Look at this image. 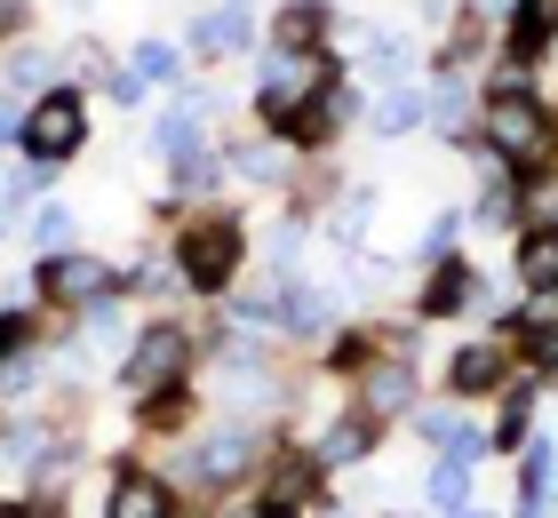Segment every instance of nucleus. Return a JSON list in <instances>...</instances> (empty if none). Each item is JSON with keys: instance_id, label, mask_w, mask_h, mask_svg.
Listing matches in <instances>:
<instances>
[{"instance_id": "38", "label": "nucleus", "mask_w": 558, "mask_h": 518, "mask_svg": "<svg viewBox=\"0 0 558 518\" xmlns=\"http://www.w3.org/2000/svg\"><path fill=\"white\" fill-rule=\"evenodd\" d=\"M454 518H487V510H454Z\"/></svg>"}, {"instance_id": "26", "label": "nucleus", "mask_w": 558, "mask_h": 518, "mask_svg": "<svg viewBox=\"0 0 558 518\" xmlns=\"http://www.w3.org/2000/svg\"><path fill=\"white\" fill-rule=\"evenodd\" d=\"M463 120H471V112H463V88L447 81V88H439V128H447V136H463Z\"/></svg>"}, {"instance_id": "4", "label": "nucleus", "mask_w": 558, "mask_h": 518, "mask_svg": "<svg viewBox=\"0 0 558 518\" xmlns=\"http://www.w3.org/2000/svg\"><path fill=\"white\" fill-rule=\"evenodd\" d=\"M232 272H240V231L223 224V216L216 224H192L184 231V279L216 296V288H232Z\"/></svg>"}, {"instance_id": "27", "label": "nucleus", "mask_w": 558, "mask_h": 518, "mask_svg": "<svg viewBox=\"0 0 558 518\" xmlns=\"http://www.w3.org/2000/svg\"><path fill=\"white\" fill-rule=\"evenodd\" d=\"M519 486H526V495H543V486H550V447H526V471H519Z\"/></svg>"}, {"instance_id": "18", "label": "nucleus", "mask_w": 558, "mask_h": 518, "mask_svg": "<svg viewBox=\"0 0 558 518\" xmlns=\"http://www.w3.org/2000/svg\"><path fill=\"white\" fill-rule=\"evenodd\" d=\"M519 272H526V288H550V279H558V231H526Z\"/></svg>"}, {"instance_id": "24", "label": "nucleus", "mask_w": 558, "mask_h": 518, "mask_svg": "<svg viewBox=\"0 0 558 518\" xmlns=\"http://www.w3.org/2000/svg\"><path fill=\"white\" fill-rule=\"evenodd\" d=\"M312 471H319V462H288V471H271V510H279V503H295L303 486H312Z\"/></svg>"}, {"instance_id": "25", "label": "nucleus", "mask_w": 558, "mask_h": 518, "mask_svg": "<svg viewBox=\"0 0 558 518\" xmlns=\"http://www.w3.org/2000/svg\"><path fill=\"white\" fill-rule=\"evenodd\" d=\"M33 240H40V248H64V240H72V216H64V207H40Z\"/></svg>"}, {"instance_id": "12", "label": "nucleus", "mask_w": 558, "mask_h": 518, "mask_svg": "<svg viewBox=\"0 0 558 518\" xmlns=\"http://www.w3.org/2000/svg\"><path fill=\"white\" fill-rule=\"evenodd\" d=\"M247 455H256V438H247V431H216L208 447H199L192 471H199V479H240V471H247Z\"/></svg>"}, {"instance_id": "11", "label": "nucleus", "mask_w": 558, "mask_h": 518, "mask_svg": "<svg viewBox=\"0 0 558 518\" xmlns=\"http://www.w3.org/2000/svg\"><path fill=\"white\" fill-rule=\"evenodd\" d=\"M550 40H558V0H519L511 48H519V57H550Z\"/></svg>"}, {"instance_id": "36", "label": "nucleus", "mask_w": 558, "mask_h": 518, "mask_svg": "<svg viewBox=\"0 0 558 518\" xmlns=\"http://www.w3.org/2000/svg\"><path fill=\"white\" fill-rule=\"evenodd\" d=\"M519 518H543V510H535V495H526V503H519Z\"/></svg>"}, {"instance_id": "16", "label": "nucleus", "mask_w": 558, "mask_h": 518, "mask_svg": "<svg viewBox=\"0 0 558 518\" xmlns=\"http://www.w3.org/2000/svg\"><path fill=\"white\" fill-rule=\"evenodd\" d=\"M336 120H343V96H336V88H319L288 128H295V144H327V136H336Z\"/></svg>"}, {"instance_id": "5", "label": "nucleus", "mask_w": 558, "mask_h": 518, "mask_svg": "<svg viewBox=\"0 0 558 518\" xmlns=\"http://www.w3.org/2000/svg\"><path fill=\"white\" fill-rule=\"evenodd\" d=\"M184 327H151L144 344L129 351V391H175V375H184Z\"/></svg>"}, {"instance_id": "34", "label": "nucleus", "mask_w": 558, "mask_h": 518, "mask_svg": "<svg viewBox=\"0 0 558 518\" xmlns=\"http://www.w3.org/2000/svg\"><path fill=\"white\" fill-rule=\"evenodd\" d=\"M223 518H279V510H256V503H240V510H223Z\"/></svg>"}, {"instance_id": "21", "label": "nucleus", "mask_w": 558, "mask_h": 518, "mask_svg": "<svg viewBox=\"0 0 558 518\" xmlns=\"http://www.w3.org/2000/svg\"><path fill=\"white\" fill-rule=\"evenodd\" d=\"M129 81H136V88H144V81H151V88L175 81V48H168V40H144L136 57H129Z\"/></svg>"}, {"instance_id": "31", "label": "nucleus", "mask_w": 558, "mask_h": 518, "mask_svg": "<svg viewBox=\"0 0 558 518\" xmlns=\"http://www.w3.org/2000/svg\"><path fill=\"white\" fill-rule=\"evenodd\" d=\"M24 16H33V9H24V0H0V40H9L16 24H24Z\"/></svg>"}, {"instance_id": "8", "label": "nucleus", "mask_w": 558, "mask_h": 518, "mask_svg": "<svg viewBox=\"0 0 558 518\" xmlns=\"http://www.w3.org/2000/svg\"><path fill=\"white\" fill-rule=\"evenodd\" d=\"M478 455H487V438H478V431H454L447 462L430 471V495H439V503H463V495H471V471H478Z\"/></svg>"}, {"instance_id": "28", "label": "nucleus", "mask_w": 558, "mask_h": 518, "mask_svg": "<svg viewBox=\"0 0 558 518\" xmlns=\"http://www.w3.org/2000/svg\"><path fill=\"white\" fill-rule=\"evenodd\" d=\"M9 81H16V88H33V81H48V57H40V48H24V57L9 64Z\"/></svg>"}, {"instance_id": "1", "label": "nucleus", "mask_w": 558, "mask_h": 518, "mask_svg": "<svg viewBox=\"0 0 558 518\" xmlns=\"http://www.w3.org/2000/svg\"><path fill=\"white\" fill-rule=\"evenodd\" d=\"M319 88H336V72H327V57H319V48H303V57H295V48H271L256 104H264V120H279V128H288V120H295V112H303V104H312Z\"/></svg>"}, {"instance_id": "9", "label": "nucleus", "mask_w": 558, "mask_h": 518, "mask_svg": "<svg viewBox=\"0 0 558 518\" xmlns=\"http://www.w3.org/2000/svg\"><path fill=\"white\" fill-rule=\"evenodd\" d=\"M247 33H256V24H247V0H223V9H208V16L192 24V48L232 57V48H247Z\"/></svg>"}, {"instance_id": "39", "label": "nucleus", "mask_w": 558, "mask_h": 518, "mask_svg": "<svg viewBox=\"0 0 558 518\" xmlns=\"http://www.w3.org/2000/svg\"><path fill=\"white\" fill-rule=\"evenodd\" d=\"M550 48H558V40H550Z\"/></svg>"}, {"instance_id": "7", "label": "nucleus", "mask_w": 558, "mask_h": 518, "mask_svg": "<svg viewBox=\"0 0 558 518\" xmlns=\"http://www.w3.org/2000/svg\"><path fill=\"white\" fill-rule=\"evenodd\" d=\"M408 399H415V375L399 368V359L360 368V407H367V414H408Z\"/></svg>"}, {"instance_id": "13", "label": "nucleus", "mask_w": 558, "mask_h": 518, "mask_svg": "<svg viewBox=\"0 0 558 518\" xmlns=\"http://www.w3.org/2000/svg\"><path fill=\"white\" fill-rule=\"evenodd\" d=\"M208 104H216V88H192V96L160 120V136H151V144H160L168 160H184V152H192V128H199V112H208Z\"/></svg>"}, {"instance_id": "6", "label": "nucleus", "mask_w": 558, "mask_h": 518, "mask_svg": "<svg viewBox=\"0 0 558 518\" xmlns=\"http://www.w3.org/2000/svg\"><path fill=\"white\" fill-rule=\"evenodd\" d=\"M40 288L57 296V303H96L112 279H105V264H96V255H57V264L40 272Z\"/></svg>"}, {"instance_id": "37", "label": "nucleus", "mask_w": 558, "mask_h": 518, "mask_svg": "<svg viewBox=\"0 0 558 518\" xmlns=\"http://www.w3.org/2000/svg\"><path fill=\"white\" fill-rule=\"evenodd\" d=\"M0 231H9V192H0Z\"/></svg>"}, {"instance_id": "15", "label": "nucleus", "mask_w": 558, "mask_h": 518, "mask_svg": "<svg viewBox=\"0 0 558 518\" xmlns=\"http://www.w3.org/2000/svg\"><path fill=\"white\" fill-rule=\"evenodd\" d=\"M526 344L543 359H558V279L550 288H526Z\"/></svg>"}, {"instance_id": "35", "label": "nucleus", "mask_w": 558, "mask_h": 518, "mask_svg": "<svg viewBox=\"0 0 558 518\" xmlns=\"http://www.w3.org/2000/svg\"><path fill=\"white\" fill-rule=\"evenodd\" d=\"M0 518H48V510H24V503H9V510H0Z\"/></svg>"}, {"instance_id": "17", "label": "nucleus", "mask_w": 558, "mask_h": 518, "mask_svg": "<svg viewBox=\"0 0 558 518\" xmlns=\"http://www.w3.org/2000/svg\"><path fill=\"white\" fill-rule=\"evenodd\" d=\"M319 33H327V9L319 0H295V9H279V48H319Z\"/></svg>"}, {"instance_id": "19", "label": "nucleus", "mask_w": 558, "mask_h": 518, "mask_svg": "<svg viewBox=\"0 0 558 518\" xmlns=\"http://www.w3.org/2000/svg\"><path fill=\"white\" fill-rule=\"evenodd\" d=\"M0 462H16V471H57V438L48 431H16L9 447H0Z\"/></svg>"}, {"instance_id": "32", "label": "nucleus", "mask_w": 558, "mask_h": 518, "mask_svg": "<svg viewBox=\"0 0 558 518\" xmlns=\"http://www.w3.org/2000/svg\"><path fill=\"white\" fill-rule=\"evenodd\" d=\"M0 136H24V112H16V96H0Z\"/></svg>"}, {"instance_id": "22", "label": "nucleus", "mask_w": 558, "mask_h": 518, "mask_svg": "<svg viewBox=\"0 0 558 518\" xmlns=\"http://www.w3.org/2000/svg\"><path fill=\"white\" fill-rule=\"evenodd\" d=\"M367 455V423H336L319 438V462H360Z\"/></svg>"}, {"instance_id": "20", "label": "nucleus", "mask_w": 558, "mask_h": 518, "mask_svg": "<svg viewBox=\"0 0 558 518\" xmlns=\"http://www.w3.org/2000/svg\"><path fill=\"white\" fill-rule=\"evenodd\" d=\"M415 120H423V96L415 88H391L384 104H375V136H408Z\"/></svg>"}, {"instance_id": "23", "label": "nucleus", "mask_w": 558, "mask_h": 518, "mask_svg": "<svg viewBox=\"0 0 558 518\" xmlns=\"http://www.w3.org/2000/svg\"><path fill=\"white\" fill-rule=\"evenodd\" d=\"M463 296H478V279H471L463 264H447V272H439V288H430V311H454Z\"/></svg>"}, {"instance_id": "30", "label": "nucleus", "mask_w": 558, "mask_h": 518, "mask_svg": "<svg viewBox=\"0 0 558 518\" xmlns=\"http://www.w3.org/2000/svg\"><path fill=\"white\" fill-rule=\"evenodd\" d=\"M175 168H184V184H216V160H208V152H184Z\"/></svg>"}, {"instance_id": "10", "label": "nucleus", "mask_w": 558, "mask_h": 518, "mask_svg": "<svg viewBox=\"0 0 558 518\" xmlns=\"http://www.w3.org/2000/svg\"><path fill=\"white\" fill-rule=\"evenodd\" d=\"M112 518H168V486L151 471H120L112 486Z\"/></svg>"}, {"instance_id": "14", "label": "nucleus", "mask_w": 558, "mask_h": 518, "mask_svg": "<svg viewBox=\"0 0 558 518\" xmlns=\"http://www.w3.org/2000/svg\"><path fill=\"white\" fill-rule=\"evenodd\" d=\"M502 383V344H471V351H454V391H495Z\"/></svg>"}, {"instance_id": "3", "label": "nucleus", "mask_w": 558, "mask_h": 518, "mask_svg": "<svg viewBox=\"0 0 558 518\" xmlns=\"http://www.w3.org/2000/svg\"><path fill=\"white\" fill-rule=\"evenodd\" d=\"M81 128H88L81 96H72V88H57V96H40L33 112H24V144H33V160H48V168H57L64 152L81 144Z\"/></svg>"}, {"instance_id": "29", "label": "nucleus", "mask_w": 558, "mask_h": 518, "mask_svg": "<svg viewBox=\"0 0 558 518\" xmlns=\"http://www.w3.org/2000/svg\"><path fill=\"white\" fill-rule=\"evenodd\" d=\"M240 168H247V176H264V184H271V176H279V152H264V144H247V152H240Z\"/></svg>"}, {"instance_id": "2", "label": "nucleus", "mask_w": 558, "mask_h": 518, "mask_svg": "<svg viewBox=\"0 0 558 518\" xmlns=\"http://www.w3.org/2000/svg\"><path fill=\"white\" fill-rule=\"evenodd\" d=\"M487 144L502 152V160H526V168L550 152V120L535 112V96H526V88H502L487 104Z\"/></svg>"}, {"instance_id": "33", "label": "nucleus", "mask_w": 558, "mask_h": 518, "mask_svg": "<svg viewBox=\"0 0 558 518\" xmlns=\"http://www.w3.org/2000/svg\"><path fill=\"white\" fill-rule=\"evenodd\" d=\"M9 344H24V327H16V320H0V351H9Z\"/></svg>"}]
</instances>
